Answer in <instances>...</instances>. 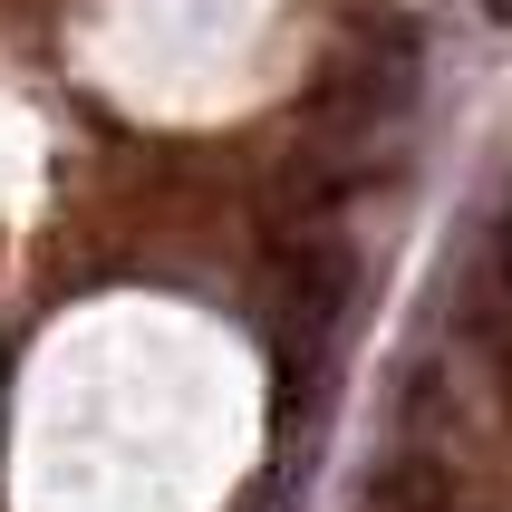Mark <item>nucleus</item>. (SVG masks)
<instances>
[{
  "label": "nucleus",
  "instance_id": "obj_2",
  "mask_svg": "<svg viewBox=\"0 0 512 512\" xmlns=\"http://www.w3.org/2000/svg\"><path fill=\"white\" fill-rule=\"evenodd\" d=\"M445 503H455L445 455H387V474H377V512H445Z\"/></svg>",
  "mask_w": 512,
  "mask_h": 512
},
{
  "label": "nucleus",
  "instance_id": "obj_1",
  "mask_svg": "<svg viewBox=\"0 0 512 512\" xmlns=\"http://www.w3.org/2000/svg\"><path fill=\"white\" fill-rule=\"evenodd\" d=\"M348 290H358V261H348V242H329V232H290L281 252H271V310H281L290 348H319L329 329H339Z\"/></svg>",
  "mask_w": 512,
  "mask_h": 512
},
{
  "label": "nucleus",
  "instance_id": "obj_3",
  "mask_svg": "<svg viewBox=\"0 0 512 512\" xmlns=\"http://www.w3.org/2000/svg\"><path fill=\"white\" fill-rule=\"evenodd\" d=\"M484 20H503V29H512V0H484Z\"/></svg>",
  "mask_w": 512,
  "mask_h": 512
}]
</instances>
